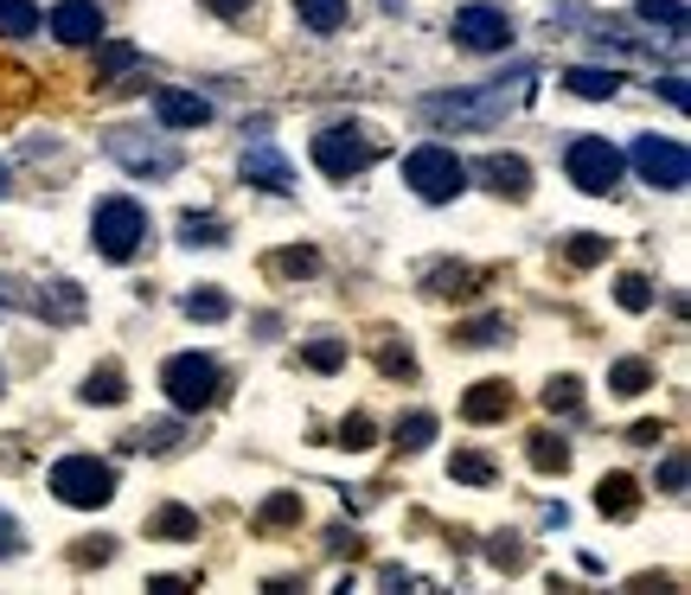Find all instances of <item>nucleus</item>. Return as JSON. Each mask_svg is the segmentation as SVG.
<instances>
[{
	"label": "nucleus",
	"instance_id": "1",
	"mask_svg": "<svg viewBox=\"0 0 691 595\" xmlns=\"http://www.w3.org/2000/svg\"><path fill=\"white\" fill-rule=\"evenodd\" d=\"M532 90H538V65H532V58H519V65L500 71L493 83H480V90H436V97H423L416 110H423V122H436V128H455V135H487V128H500V115L519 110Z\"/></svg>",
	"mask_w": 691,
	"mask_h": 595
},
{
	"label": "nucleus",
	"instance_id": "2",
	"mask_svg": "<svg viewBox=\"0 0 691 595\" xmlns=\"http://www.w3.org/2000/svg\"><path fill=\"white\" fill-rule=\"evenodd\" d=\"M160 391H167V404L186 409V416H199V409L224 404V366L212 352H174L167 366H160Z\"/></svg>",
	"mask_w": 691,
	"mask_h": 595
},
{
	"label": "nucleus",
	"instance_id": "3",
	"mask_svg": "<svg viewBox=\"0 0 691 595\" xmlns=\"http://www.w3.org/2000/svg\"><path fill=\"white\" fill-rule=\"evenodd\" d=\"M103 148H110V160L115 167H129L135 180H174V173L186 167L180 142H167L160 128H110Z\"/></svg>",
	"mask_w": 691,
	"mask_h": 595
},
{
	"label": "nucleus",
	"instance_id": "4",
	"mask_svg": "<svg viewBox=\"0 0 691 595\" xmlns=\"http://www.w3.org/2000/svg\"><path fill=\"white\" fill-rule=\"evenodd\" d=\"M90 244H97L103 262H135L142 244H147V212L135 199H97V212H90Z\"/></svg>",
	"mask_w": 691,
	"mask_h": 595
},
{
	"label": "nucleus",
	"instance_id": "5",
	"mask_svg": "<svg viewBox=\"0 0 691 595\" xmlns=\"http://www.w3.org/2000/svg\"><path fill=\"white\" fill-rule=\"evenodd\" d=\"M45 486H52L65 506H77V513H97V506L115 499V468L97 461V454H65V461H52Z\"/></svg>",
	"mask_w": 691,
	"mask_h": 595
},
{
	"label": "nucleus",
	"instance_id": "6",
	"mask_svg": "<svg viewBox=\"0 0 691 595\" xmlns=\"http://www.w3.org/2000/svg\"><path fill=\"white\" fill-rule=\"evenodd\" d=\"M403 187L416 192L423 205H448V199L468 192V167L448 148H410L403 154Z\"/></svg>",
	"mask_w": 691,
	"mask_h": 595
},
{
	"label": "nucleus",
	"instance_id": "7",
	"mask_svg": "<svg viewBox=\"0 0 691 595\" xmlns=\"http://www.w3.org/2000/svg\"><path fill=\"white\" fill-rule=\"evenodd\" d=\"M371 160H378V142H371L365 122H327V128L314 135V167H321L327 180H353Z\"/></svg>",
	"mask_w": 691,
	"mask_h": 595
},
{
	"label": "nucleus",
	"instance_id": "8",
	"mask_svg": "<svg viewBox=\"0 0 691 595\" xmlns=\"http://www.w3.org/2000/svg\"><path fill=\"white\" fill-rule=\"evenodd\" d=\"M448 33H455L461 52H480V58H487V52H506L519 26H512L506 7H493V0H468V7L448 20Z\"/></svg>",
	"mask_w": 691,
	"mask_h": 595
},
{
	"label": "nucleus",
	"instance_id": "9",
	"mask_svg": "<svg viewBox=\"0 0 691 595\" xmlns=\"http://www.w3.org/2000/svg\"><path fill=\"white\" fill-rule=\"evenodd\" d=\"M564 173H570L582 192H615L621 187V148L609 135H577V142L564 148Z\"/></svg>",
	"mask_w": 691,
	"mask_h": 595
},
{
	"label": "nucleus",
	"instance_id": "10",
	"mask_svg": "<svg viewBox=\"0 0 691 595\" xmlns=\"http://www.w3.org/2000/svg\"><path fill=\"white\" fill-rule=\"evenodd\" d=\"M634 167H640V180L659 187V192H679L686 173H691L686 142H672V135H640V142H634Z\"/></svg>",
	"mask_w": 691,
	"mask_h": 595
},
{
	"label": "nucleus",
	"instance_id": "11",
	"mask_svg": "<svg viewBox=\"0 0 691 595\" xmlns=\"http://www.w3.org/2000/svg\"><path fill=\"white\" fill-rule=\"evenodd\" d=\"M45 26H52L58 45H103V26H110V20H103L97 0H58Z\"/></svg>",
	"mask_w": 691,
	"mask_h": 595
},
{
	"label": "nucleus",
	"instance_id": "12",
	"mask_svg": "<svg viewBox=\"0 0 691 595\" xmlns=\"http://www.w3.org/2000/svg\"><path fill=\"white\" fill-rule=\"evenodd\" d=\"M244 180L256 192H294V167H289V154L269 148V135H256L250 148H244Z\"/></svg>",
	"mask_w": 691,
	"mask_h": 595
},
{
	"label": "nucleus",
	"instance_id": "13",
	"mask_svg": "<svg viewBox=\"0 0 691 595\" xmlns=\"http://www.w3.org/2000/svg\"><path fill=\"white\" fill-rule=\"evenodd\" d=\"M154 122H160V128H205V122H212V103H205L199 90H160V97H154Z\"/></svg>",
	"mask_w": 691,
	"mask_h": 595
},
{
	"label": "nucleus",
	"instance_id": "14",
	"mask_svg": "<svg viewBox=\"0 0 691 595\" xmlns=\"http://www.w3.org/2000/svg\"><path fill=\"white\" fill-rule=\"evenodd\" d=\"M473 173L487 180V192H500V199H525V192H532V167H525L519 154H487Z\"/></svg>",
	"mask_w": 691,
	"mask_h": 595
},
{
	"label": "nucleus",
	"instance_id": "15",
	"mask_svg": "<svg viewBox=\"0 0 691 595\" xmlns=\"http://www.w3.org/2000/svg\"><path fill=\"white\" fill-rule=\"evenodd\" d=\"M506 409H512V384H506V378H480L468 397H461V416H468V423H500Z\"/></svg>",
	"mask_w": 691,
	"mask_h": 595
},
{
	"label": "nucleus",
	"instance_id": "16",
	"mask_svg": "<svg viewBox=\"0 0 691 595\" xmlns=\"http://www.w3.org/2000/svg\"><path fill=\"white\" fill-rule=\"evenodd\" d=\"M45 321H58V327H71L77 314H83V289H77L71 276H52L45 289H38V301H33Z\"/></svg>",
	"mask_w": 691,
	"mask_h": 595
},
{
	"label": "nucleus",
	"instance_id": "17",
	"mask_svg": "<svg viewBox=\"0 0 691 595\" xmlns=\"http://www.w3.org/2000/svg\"><path fill=\"white\" fill-rule=\"evenodd\" d=\"M634 20L666 33L672 45H686V0H634Z\"/></svg>",
	"mask_w": 691,
	"mask_h": 595
},
{
	"label": "nucleus",
	"instance_id": "18",
	"mask_svg": "<svg viewBox=\"0 0 691 595\" xmlns=\"http://www.w3.org/2000/svg\"><path fill=\"white\" fill-rule=\"evenodd\" d=\"M595 506H602L609 519H634V513H640V486L627 481V474H609V481L595 486Z\"/></svg>",
	"mask_w": 691,
	"mask_h": 595
},
{
	"label": "nucleus",
	"instance_id": "19",
	"mask_svg": "<svg viewBox=\"0 0 691 595\" xmlns=\"http://www.w3.org/2000/svg\"><path fill=\"white\" fill-rule=\"evenodd\" d=\"M346 7H353V0H294V13H301V26H308V33H339V26H346Z\"/></svg>",
	"mask_w": 691,
	"mask_h": 595
},
{
	"label": "nucleus",
	"instance_id": "20",
	"mask_svg": "<svg viewBox=\"0 0 691 595\" xmlns=\"http://www.w3.org/2000/svg\"><path fill=\"white\" fill-rule=\"evenodd\" d=\"M154 538H167V545H186V538H199V513L192 506H160L154 519H147Z\"/></svg>",
	"mask_w": 691,
	"mask_h": 595
},
{
	"label": "nucleus",
	"instance_id": "21",
	"mask_svg": "<svg viewBox=\"0 0 691 595\" xmlns=\"http://www.w3.org/2000/svg\"><path fill=\"white\" fill-rule=\"evenodd\" d=\"M77 397H83V404H122V397H129V378H122V366H97V372L83 378Z\"/></svg>",
	"mask_w": 691,
	"mask_h": 595
},
{
	"label": "nucleus",
	"instance_id": "22",
	"mask_svg": "<svg viewBox=\"0 0 691 595\" xmlns=\"http://www.w3.org/2000/svg\"><path fill=\"white\" fill-rule=\"evenodd\" d=\"M525 454H532V468H538V474H564V468H570V442H564L557 429H538Z\"/></svg>",
	"mask_w": 691,
	"mask_h": 595
},
{
	"label": "nucleus",
	"instance_id": "23",
	"mask_svg": "<svg viewBox=\"0 0 691 595\" xmlns=\"http://www.w3.org/2000/svg\"><path fill=\"white\" fill-rule=\"evenodd\" d=\"M577 97H589V103H602V97H621V77L615 71H602V65H577V71L564 77Z\"/></svg>",
	"mask_w": 691,
	"mask_h": 595
},
{
	"label": "nucleus",
	"instance_id": "24",
	"mask_svg": "<svg viewBox=\"0 0 691 595\" xmlns=\"http://www.w3.org/2000/svg\"><path fill=\"white\" fill-rule=\"evenodd\" d=\"M45 20H38V7L33 0H0V38H26L38 33Z\"/></svg>",
	"mask_w": 691,
	"mask_h": 595
},
{
	"label": "nucleus",
	"instance_id": "25",
	"mask_svg": "<svg viewBox=\"0 0 691 595\" xmlns=\"http://www.w3.org/2000/svg\"><path fill=\"white\" fill-rule=\"evenodd\" d=\"M647 384H654V366H647V359H621L615 372H609V391H615V397H640Z\"/></svg>",
	"mask_w": 691,
	"mask_h": 595
},
{
	"label": "nucleus",
	"instance_id": "26",
	"mask_svg": "<svg viewBox=\"0 0 691 595\" xmlns=\"http://www.w3.org/2000/svg\"><path fill=\"white\" fill-rule=\"evenodd\" d=\"M430 289L436 295H473V269L468 262H436L430 269Z\"/></svg>",
	"mask_w": 691,
	"mask_h": 595
},
{
	"label": "nucleus",
	"instance_id": "27",
	"mask_svg": "<svg viewBox=\"0 0 691 595\" xmlns=\"http://www.w3.org/2000/svg\"><path fill=\"white\" fill-rule=\"evenodd\" d=\"M455 339H461V346H500V339H506V314H480L468 327H455Z\"/></svg>",
	"mask_w": 691,
	"mask_h": 595
},
{
	"label": "nucleus",
	"instance_id": "28",
	"mask_svg": "<svg viewBox=\"0 0 691 595\" xmlns=\"http://www.w3.org/2000/svg\"><path fill=\"white\" fill-rule=\"evenodd\" d=\"M430 436H436V416L430 409H416V416H398V448H430Z\"/></svg>",
	"mask_w": 691,
	"mask_h": 595
},
{
	"label": "nucleus",
	"instance_id": "29",
	"mask_svg": "<svg viewBox=\"0 0 691 595\" xmlns=\"http://www.w3.org/2000/svg\"><path fill=\"white\" fill-rule=\"evenodd\" d=\"M129 448H147V454H167V448H180V423H147L129 436Z\"/></svg>",
	"mask_w": 691,
	"mask_h": 595
},
{
	"label": "nucleus",
	"instance_id": "30",
	"mask_svg": "<svg viewBox=\"0 0 691 595\" xmlns=\"http://www.w3.org/2000/svg\"><path fill=\"white\" fill-rule=\"evenodd\" d=\"M180 244H205V250H219V244H224V224H219V218H199V212H186V218H180Z\"/></svg>",
	"mask_w": 691,
	"mask_h": 595
},
{
	"label": "nucleus",
	"instance_id": "31",
	"mask_svg": "<svg viewBox=\"0 0 691 595\" xmlns=\"http://www.w3.org/2000/svg\"><path fill=\"white\" fill-rule=\"evenodd\" d=\"M615 301L627 307V314H647V307H654V282H647V276H621Z\"/></svg>",
	"mask_w": 691,
	"mask_h": 595
},
{
	"label": "nucleus",
	"instance_id": "32",
	"mask_svg": "<svg viewBox=\"0 0 691 595\" xmlns=\"http://www.w3.org/2000/svg\"><path fill=\"white\" fill-rule=\"evenodd\" d=\"M448 474H455V481H468V486H487V481H493V461H487V454H473V448H461V454L448 461Z\"/></svg>",
	"mask_w": 691,
	"mask_h": 595
},
{
	"label": "nucleus",
	"instance_id": "33",
	"mask_svg": "<svg viewBox=\"0 0 691 595\" xmlns=\"http://www.w3.org/2000/svg\"><path fill=\"white\" fill-rule=\"evenodd\" d=\"M224 314H231V301L219 289H192L186 295V321H224Z\"/></svg>",
	"mask_w": 691,
	"mask_h": 595
},
{
	"label": "nucleus",
	"instance_id": "34",
	"mask_svg": "<svg viewBox=\"0 0 691 595\" xmlns=\"http://www.w3.org/2000/svg\"><path fill=\"white\" fill-rule=\"evenodd\" d=\"M339 359H346V339H314L301 352V366H314V372H339Z\"/></svg>",
	"mask_w": 691,
	"mask_h": 595
},
{
	"label": "nucleus",
	"instance_id": "35",
	"mask_svg": "<svg viewBox=\"0 0 691 595\" xmlns=\"http://www.w3.org/2000/svg\"><path fill=\"white\" fill-rule=\"evenodd\" d=\"M577 404H582L577 378H550V384H545V409H564V416H577Z\"/></svg>",
	"mask_w": 691,
	"mask_h": 595
},
{
	"label": "nucleus",
	"instance_id": "36",
	"mask_svg": "<svg viewBox=\"0 0 691 595\" xmlns=\"http://www.w3.org/2000/svg\"><path fill=\"white\" fill-rule=\"evenodd\" d=\"M122 71H135V45H103L97 52V77H122Z\"/></svg>",
	"mask_w": 691,
	"mask_h": 595
},
{
	"label": "nucleus",
	"instance_id": "37",
	"mask_svg": "<svg viewBox=\"0 0 691 595\" xmlns=\"http://www.w3.org/2000/svg\"><path fill=\"white\" fill-rule=\"evenodd\" d=\"M289 519H301V493H276V499L256 513V525H289Z\"/></svg>",
	"mask_w": 691,
	"mask_h": 595
},
{
	"label": "nucleus",
	"instance_id": "38",
	"mask_svg": "<svg viewBox=\"0 0 691 595\" xmlns=\"http://www.w3.org/2000/svg\"><path fill=\"white\" fill-rule=\"evenodd\" d=\"M564 257L577 262V269H589V262L609 257V237H595V231H589V237H570V250H564Z\"/></svg>",
	"mask_w": 691,
	"mask_h": 595
},
{
	"label": "nucleus",
	"instance_id": "39",
	"mask_svg": "<svg viewBox=\"0 0 691 595\" xmlns=\"http://www.w3.org/2000/svg\"><path fill=\"white\" fill-rule=\"evenodd\" d=\"M339 442H346V448H371V442H378V436H371V416H346V423H339Z\"/></svg>",
	"mask_w": 691,
	"mask_h": 595
},
{
	"label": "nucleus",
	"instance_id": "40",
	"mask_svg": "<svg viewBox=\"0 0 691 595\" xmlns=\"http://www.w3.org/2000/svg\"><path fill=\"white\" fill-rule=\"evenodd\" d=\"M20 307H26V289L13 276H0V314H20Z\"/></svg>",
	"mask_w": 691,
	"mask_h": 595
},
{
	"label": "nucleus",
	"instance_id": "41",
	"mask_svg": "<svg viewBox=\"0 0 691 595\" xmlns=\"http://www.w3.org/2000/svg\"><path fill=\"white\" fill-rule=\"evenodd\" d=\"M384 372H391V378H410V372H416V359H410V346H384Z\"/></svg>",
	"mask_w": 691,
	"mask_h": 595
},
{
	"label": "nucleus",
	"instance_id": "42",
	"mask_svg": "<svg viewBox=\"0 0 691 595\" xmlns=\"http://www.w3.org/2000/svg\"><path fill=\"white\" fill-rule=\"evenodd\" d=\"M13 551H20V519L0 513V558H13Z\"/></svg>",
	"mask_w": 691,
	"mask_h": 595
},
{
	"label": "nucleus",
	"instance_id": "43",
	"mask_svg": "<svg viewBox=\"0 0 691 595\" xmlns=\"http://www.w3.org/2000/svg\"><path fill=\"white\" fill-rule=\"evenodd\" d=\"M493 563H500V570H519V563H525V545H506V538H500V545H493Z\"/></svg>",
	"mask_w": 691,
	"mask_h": 595
},
{
	"label": "nucleus",
	"instance_id": "44",
	"mask_svg": "<svg viewBox=\"0 0 691 595\" xmlns=\"http://www.w3.org/2000/svg\"><path fill=\"white\" fill-rule=\"evenodd\" d=\"M659 481H666V493H686V454H672V461H666V474H659Z\"/></svg>",
	"mask_w": 691,
	"mask_h": 595
},
{
	"label": "nucleus",
	"instance_id": "45",
	"mask_svg": "<svg viewBox=\"0 0 691 595\" xmlns=\"http://www.w3.org/2000/svg\"><path fill=\"white\" fill-rule=\"evenodd\" d=\"M205 7H212L219 20H244V13H250L256 0H205Z\"/></svg>",
	"mask_w": 691,
	"mask_h": 595
},
{
	"label": "nucleus",
	"instance_id": "46",
	"mask_svg": "<svg viewBox=\"0 0 691 595\" xmlns=\"http://www.w3.org/2000/svg\"><path fill=\"white\" fill-rule=\"evenodd\" d=\"M659 90H666V103H672V110H686V77H666Z\"/></svg>",
	"mask_w": 691,
	"mask_h": 595
},
{
	"label": "nucleus",
	"instance_id": "47",
	"mask_svg": "<svg viewBox=\"0 0 691 595\" xmlns=\"http://www.w3.org/2000/svg\"><path fill=\"white\" fill-rule=\"evenodd\" d=\"M659 436H666L659 423H634V429H627V442H659Z\"/></svg>",
	"mask_w": 691,
	"mask_h": 595
},
{
	"label": "nucleus",
	"instance_id": "48",
	"mask_svg": "<svg viewBox=\"0 0 691 595\" xmlns=\"http://www.w3.org/2000/svg\"><path fill=\"white\" fill-rule=\"evenodd\" d=\"M7 180H13V167H7V160H0V192H7Z\"/></svg>",
	"mask_w": 691,
	"mask_h": 595
},
{
	"label": "nucleus",
	"instance_id": "49",
	"mask_svg": "<svg viewBox=\"0 0 691 595\" xmlns=\"http://www.w3.org/2000/svg\"><path fill=\"white\" fill-rule=\"evenodd\" d=\"M0 378H7V372H0Z\"/></svg>",
	"mask_w": 691,
	"mask_h": 595
}]
</instances>
